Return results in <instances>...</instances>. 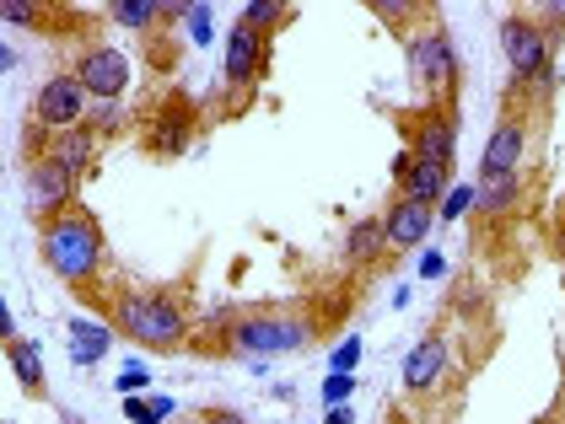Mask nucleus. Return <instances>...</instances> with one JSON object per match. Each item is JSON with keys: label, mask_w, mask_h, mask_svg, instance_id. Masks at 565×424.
Returning <instances> with one entry per match:
<instances>
[{"label": "nucleus", "mask_w": 565, "mask_h": 424, "mask_svg": "<svg viewBox=\"0 0 565 424\" xmlns=\"http://www.w3.org/2000/svg\"><path fill=\"white\" fill-rule=\"evenodd\" d=\"M44 263L65 280V285H92V274L103 269V231L87 210H60L44 226Z\"/></svg>", "instance_id": "1"}, {"label": "nucleus", "mask_w": 565, "mask_h": 424, "mask_svg": "<svg viewBox=\"0 0 565 424\" xmlns=\"http://www.w3.org/2000/svg\"><path fill=\"white\" fill-rule=\"evenodd\" d=\"M114 328H119L125 339L146 344V349H162V355L189 339L183 312H178L168 296H151V291H125V296H114Z\"/></svg>", "instance_id": "2"}, {"label": "nucleus", "mask_w": 565, "mask_h": 424, "mask_svg": "<svg viewBox=\"0 0 565 424\" xmlns=\"http://www.w3.org/2000/svg\"><path fill=\"white\" fill-rule=\"evenodd\" d=\"M409 76L426 91H452L458 81V59H452V43L441 28H426V33H409Z\"/></svg>", "instance_id": "3"}, {"label": "nucleus", "mask_w": 565, "mask_h": 424, "mask_svg": "<svg viewBox=\"0 0 565 424\" xmlns=\"http://www.w3.org/2000/svg\"><path fill=\"white\" fill-rule=\"evenodd\" d=\"M501 48H507V65L518 81H533L550 70V33L533 22V17H507L501 22Z\"/></svg>", "instance_id": "4"}, {"label": "nucleus", "mask_w": 565, "mask_h": 424, "mask_svg": "<svg viewBox=\"0 0 565 424\" xmlns=\"http://www.w3.org/2000/svg\"><path fill=\"white\" fill-rule=\"evenodd\" d=\"M302 339H312V328L297 323V317H280V312L243 317V323L232 328V349H248V355H280V349H297Z\"/></svg>", "instance_id": "5"}, {"label": "nucleus", "mask_w": 565, "mask_h": 424, "mask_svg": "<svg viewBox=\"0 0 565 424\" xmlns=\"http://www.w3.org/2000/svg\"><path fill=\"white\" fill-rule=\"evenodd\" d=\"M82 113H87V86L76 81V76H54V81H44L39 102H33V119H39V129H49V134L82 129Z\"/></svg>", "instance_id": "6"}, {"label": "nucleus", "mask_w": 565, "mask_h": 424, "mask_svg": "<svg viewBox=\"0 0 565 424\" xmlns=\"http://www.w3.org/2000/svg\"><path fill=\"white\" fill-rule=\"evenodd\" d=\"M22 199H28V210H33V215H60V210H71V172L54 167L49 156H39V162L28 167Z\"/></svg>", "instance_id": "7"}, {"label": "nucleus", "mask_w": 565, "mask_h": 424, "mask_svg": "<svg viewBox=\"0 0 565 424\" xmlns=\"http://www.w3.org/2000/svg\"><path fill=\"white\" fill-rule=\"evenodd\" d=\"M76 81L87 86V97H119L130 81V59L119 48H87L76 65Z\"/></svg>", "instance_id": "8"}, {"label": "nucleus", "mask_w": 565, "mask_h": 424, "mask_svg": "<svg viewBox=\"0 0 565 424\" xmlns=\"http://www.w3.org/2000/svg\"><path fill=\"white\" fill-rule=\"evenodd\" d=\"M522 151H527L522 119H501L495 134H490V145H484V156H479V177H518Z\"/></svg>", "instance_id": "9"}, {"label": "nucleus", "mask_w": 565, "mask_h": 424, "mask_svg": "<svg viewBox=\"0 0 565 424\" xmlns=\"http://www.w3.org/2000/svg\"><path fill=\"white\" fill-rule=\"evenodd\" d=\"M264 70V28L254 22H237L232 33H226V81L237 86H254Z\"/></svg>", "instance_id": "10"}, {"label": "nucleus", "mask_w": 565, "mask_h": 424, "mask_svg": "<svg viewBox=\"0 0 565 424\" xmlns=\"http://www.w3.org/2000/svg\"><path fill=\"white\" fill-rule=\"evenodd\" d=\"M436 210L431 205H420V199H409V194H398L383 215V231H388V248H420L426 242V231H431Z\"/></svg>", "instance_id": "11"}, {"label": "nucleus", "mask_w": 565, "mask_h": 424, "mask_svg": "<svg viewBox=\"0 0 565 424\" xmlns=\"http://www.w3.org/2000/svg\"><path fill=\"white\" fill-rule=\"evenodd\" d=\"M189 134H194V108H189L183 97H173V102L157 113V124H151V134H146V145H151L157 156H178V151L189 145Z\"/></svg>", "instance_id": "12"}, {"label": "nucleus", "mask_w": 565, "mask_h": 424, "mask_svg": "<svg viewBox=\"0 0 565 424\" xmlns=\"http://www.w3.org/2000/svg\"><path fill=\"white\" fill-rule=\"evenodd\" d=\"M452 140H458V124H452V108L447 113H431L426 124H420V134H415V156L420 162H436V167H452Z\"/></svg>", "instance_id": "13"}, {"label": "nucleus", "mask_w": 565, "mask_h": 424, "mask_svg": "<svg viewBox=\"0 0 565 424\" xmlns=\"http://www.w3.org/2000/svg\"><path fill=\"white\" fill-rule=\"evenodd\" d=\"M441 371H447V344L431 334V339L415 344V355H409V366H404V382H409V392H431V387L441 382Z\"/></svg>", "instance_id": "14"}, {"label": "nucleus", "mask_w": 565, "mask_h": 424, "mask_svg": "<svg viewBox=\"0 0 565 424\" xmlns=\"http://www.w3.org/2000/svg\"><path fill=\"white\" fill-rule=\"evenodd\" d=\"M92 151H97V145H92V129H65V134H49L44 156L54 162V167H65L71 177H76V172L92 167Z\"/></svg>", "instance_id": "15"}, {"label": "nucleus", "mask_w": 565, "mask_h": 424, "mask_svg": "<svg viewBox=\"0 0 565 424\" xmlns=\"http://www.w3.org/2000/svg\"><path fill=\"white\" fill-rule=\"evenodd\" d=\"M447 183H452V167H436V162H420V156H415V172H409L404 194H409V199H420V205H436Z\"/></svg>", "instance_id": "16"}, {"label": "nucleus", "mask_w": 565, "mask_h": 424, "mask_svg": "<svg viewBox=\"0 0 565 424\" xmlns=\"http://www.w3.org/2000/svg\"><path fill=\"white\" fill-rule=\"evenodd\" d=\"M383 248H388V231H383V220H361V226H350L345 253L355 258V263H372V258H383Z\"/></svg>", "instance_id": "17"}, {"label": "nucleus", "mask_w": 565, "mask_h": 424, "mask_svg": "<svg viewBox=\"0 0 565 424\" xmlns=\"http://www.w3.org/2000/svg\"><path fill=\"white\" fill-rule=\"evenodd\" d=\"M6 355H11V366H17V377H22L28 392H39V387H44V371H39V344L33 339H11L6 344Z\"/></svg>", "instance_id": "18"}, {"label": "nucleus", "mask_w": 565, "mask_h": 424, "mask_svg": "<svg viewBox=\"0 0 565 424\" xmlns=\"http://www.w3.org/2000/svg\"><path fill=\"white\" fill-rule=\"evenodd\" d=\"M518 188H522V177H479L475 205L479 210H507V205L518 199Z\"/></svg>", "instance_id": "19"}, {"label": "nucleus", "mask_w": 565, "mask_h": 424, "mask_svg": "<svg viewBox=\"0 0 565 424\" xmlns=\"http://www.w3.org/2000/svg\"><path fill=\"white\" fill-rule=\"evenodd\" d=\"M71 334H76V360H97V355L108 349V334H103L97 323H76Z\"/></svg>", "instance_id": "20"}, {"label": "nucleus", "mask_w": 565, "mask_h": 424, "mask_svg": "<svg viewBox=\"0 0 565 424\" xmlns=\"http://www.w3.org/2000/svg\"><path fill=\"white\" fill-rule=\"evenodd\" d=\"M114 17H119V22H130V28H151L157 17H168V6H146V0H125V6H114Z\"/></svg>", "instance_id": "21"}, {"label": "nucleus", "mask_w": 565, "mask_h": 424, "mask_svg": "<svg viewBox=\"0 0 565 424\" xmlns=\"http://www.w3.org/2000/svg\"><path fill=\"white\" fill-rule=\"evenodd\" d=\"M280 17H286V11H280V6H264V0H254V6L243 11V22H254V28H269V22H280Z\"/></svg>", "instance_id": "22"}, {"label": "nucleus", "mask_w": 565, "mask_h": 424, "mask_svg": "<svg viewBox=\"0 0 565 424\" xmlns=\"http://www.w3.org/2000/svg\"><path fill=\"white\" fill-rule=\"evenodd\" d=\"M409 172H415V151H398V156H393V183L404 188V183H409Z\"/></svg>", "instance_id": "23"}, {"label": "nucleus", "mask_w": 565, "mask_h": 424, "mask_svg": "<svg viewBox=\"0 0 565 424\" xmlns=\"http://www.w3.org/2000/svg\"><path fill=\"white\" fill-rule=\"evenodd\" d=\"M355 360H361V344H355V339H350V344H340V355H334V371H350Z\"/></svg>", "instance_id": "24"}, {"label": "nucleus", "mask_w": 565, "mask_h": 424, "mask_svg": "<svg viewBox=\"0 0 565 424\" xmlns=\"http://www.w3.org/2000/svg\"><path fill=\"white\" fill-rule=\"evenodd\" d=\"M323 392H329V403H340V398H345V392H350V377H345V371H334V377H329V387H323Z\"/></svg>", "instance_id": "25"}, {"label": "nucleus", "mask_w": 565, "mask_h": 424, "mask_svg": "<svg viewBox=\"0 0 565 424\" xmlns=\"http://www.w3.org/2000/svg\"><path fill=\"white\" fill-rule=\"evenodd\" d=\"M140 387H146V371H140V366H130V371L119 377V392H140Z\"/></svg>", "instance_id": "26"}, {"label": "nucleus", "mask_w": 565, "mask_h": 424, "mask_svg": "<svg viewBox=\"0 0 565 424\" xmlns=\"http://www.w3.org/2000/svg\"><path fill=\"white\" fill-rule=\"evenodd\" d=\"M205 424H243V420H237L232 409H211V414H205Z\"/></svg>", "instance_id": "27"}, {"label": "nucleus", "mask_w": 565, "mask_h": 424, "mask_svg": "<svg viewBox=\"0 0 565 424\" xmlns=\"http://www.w3.org/2000/svg\"><path fill=\"white\" fill-rule=\"evenodd\" d=\"M329 424H350V414H345V409H334V414H329Z\"/></svg>", "instance_id": "28"}, {"label": "nucleus", "mask_w": 565, "mask_h": 424, "mask_svg": "<svg viewBox=\"0 0 565 424\" xmlns=\"http://www.w3.org/2000/svg\"><path fill=\"white\" fill-rule=\"evenodd\" d=\"M178 424H205V420H178Z\"/></svg>", "instance_id": "29"}]
</instances>
